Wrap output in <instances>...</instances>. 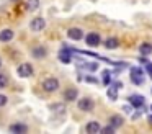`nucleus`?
I'll use <instances>...</instances> for the list:
<instances>
[{
    "instance_id": "f257e3e1",
    "label": "nucleus",
    "mask_w": 152,
    "mask_h": 134,
    "mask_svg": "<svg viewBox=\"0 0 152 134\" xmlns=\"http://www.w3.org/2000/svg\"><path fill=\"white\" fill-rule=\"evenodd\" d=\"M59 78L57 77H46L43 82H41V88H43L46 93H54V92L59 90Z\"/></svg>"
},
{
    "instance_id": "f03ea898",
    "label": "nucleus",
    "mask_w": 152,
    "mask_h": 134,
    "mask_svg": "<svg viewBox=\"0 0 152 134\" xmlns=\"http://www.w3.org/2000/svg\"><path fill=\"white\" fill-rule=\"evenodd\" d=\"M33 74H34V67L30 62H21L17 67V75L20 78H30V77H33Z\"/></svg>"
},
{
    "instance_id": "7ed1b4c3",
    "label": "nucleus",
    "mask_w": 152,
    "mask_h": 134,
    "mask_svg": "<svg viewBox=\"0 0 152 134\" xmlns=\"http://www.w3.org/2000/svg\"><path fill=\"white\" fill-rule=\"evenodd\" d=\"M44 28H46V20L43 16H34L30 21V29L33 33H41Z\"/></svg>"
},
{
    "instance_id": "20e7f679",
    "label": "nucleus",
    "mask_w": 152,
    "mask_h": 134,
    "mask_svg": "<svg viewBox=\"0 0 152 134\" xmlns=\"http://www.w3.org/2000/svg\"><path fill=\"white\" fill-rule=\"evenodd\" d=\"M77 108H79L80 111L90 113V111L95 108V103H93V100H92L90 97H83V98H80V100L77 101Z\"/></svg>"
},
{
    "instance_id": "39448f33",
    "label": "nucleus",
    "mask_w": 152,
    "mask_h": 134,
    "mask_svg": "<svg viewBox=\"0 0 152 134\" xmlns=\"http://www.w3.org/2000/svg\"><path fill=\"white\" fill-rule=\"evenodd\" d=\"M131 82L134 85L144 83V70L141 67H131Z\"/></svg>"
},
{
    "instance_id": "423d86ee",
    "label": "nucleus",
    "mask_w": 152,
    "mask_h": 134,
    "mask_svg": "<svg viewBox=\"0 0 152 134\" xmlns=\"http://www.w3.org/2000/svg\"><path fill=\"white\" fill-rule=\"evenodd\" d=\"M31 56H33L34 59H38V61H43V59H46L48 56V48L43 44H36L31 48Z\"/></svg>"
},
{
    "instance_id": "0eeeda50",
    "label": "nucleus",
    "mask_w": 152,
    "mask_h": 134,
    "mask_svg": "<svg viewBox=\"0 0 152 134\" xmlns=\"http://www.w3.org/2000/svg\"><path fill=\"white\" fill-rule=\"evenodd\" d=\"M72 52H74V49H70V48H67V46H64V48L59 51L57 57H59V61L62 62V64H70V62H72V59H74Z\"/></svg>"
},
{
    "instance_id": "6e6552de",
    "label": "nucleus",
    "mask_w": 152,
    "mask_h": 134,
    "mask_svg": "<svg viewBox=\"0 0 152 134\" xmlns=\"http://www.w3.org/2000/svg\"><path fill=\"white\" fill-rule=\"evenodd\" d=\"M85 44L88 46V48H98L100 44H102V36L98 34V33H88V34L85 36Z\"/></svg>"
},
{
    "instance_id": "1a4fd4ad",
    "label": "nucleus",
    "mask_w": 152,
    "mask_h": 134,
    "mask_svg": "<svg viewBox=\"0 0 152 134\" xmlns=\"http://www.w3.org/2000/svg\"><path fill=\"white\" fill-rule=\"evenodd\" d=\"M8 131H10V133H13V134H25V133H28V131H30V127H28L25 123H20V121H18V123L10 124V126H8Z\"/></svg>"
},
{
    "instance_id": "9d476101",
    "label": "nucleus",
    "mask_w": 152,
    "mask_h": 134,
    "mask_svg": "<svg viewBox=\"0 0 152 134\" xmlns=\"http://www.w3.org/2000/svg\"><path fill=\"white\" fill-rule=\"evenodd\" d=\"M67 36H69L72 41H80V39H83V29L77 28V26H72V28L67 29Z\"/></svg>"
},
{
    "instance_id": "9b49d317",
    "label": "nucleus",
    "mask_w": 152,
    "mask_h": 134,
    "mask_svg": "<svg viewBox=\"0 0 152 134\" xmlns=\"http://www.w3.org/2000/svg\"><path fill=\"white\" fill-rule=\"evenodd\" d=\"M62 97L66 101H75L77 98H79V90H77L75 87H67L66 90H64Z\"/></svg>"
},
{
    "instance_id": "f8f14e48",
    "label": "nucleus",
    "mask_w": 152,
    "mask_h": 134,
    "mask_svg": "<svg viewBox=\"0 0 152 134\" xmlns=\"http://www.w3.org/2000/svg\"><path fill=\"white\" fill-rule=\"evenodd\" d=\"M15 38V31L12 28L0 29V42H10Z\"/></svg>"
},
{
    "instance_id": "ddd939ff",
    "label": "nucleus",
    "mask_w": 152,
    "mask_h": 134,
    "mask_svg": "<svg viewBox=\"0 0 152 134\" xmlns=\"http://www.w3.org/2000/svg\"><path fill=\"white\" fill-rule=\"evenodd\" d=\"M129 103L132 105V108H142L145 103V98L142 95H129Z\"/></svg>"
},
{
    "instance_id": "4468645a",
    "label": "nucleus",
    "mask_w": 152,
    "mask_h": 134,
    "mask_svg": "<svg viewBox=\"0 0 152 134\" xmlns=\"http://www.w3.org/2000/svg\"><path fill=\"white\" fill-rule=\"evenodd\" d=\"M85 131L88 134H98V133H102V126H100L98 121H88L85 126Z\"/></svg>"
},
{
    "instance_id": "2eb2a0df",
    "label": "nucleus",
    "mask_w": 152,
    "mask_h": 134,
    "mask_svg": "<svg viewBox=\"0 0 152 134\" xmlns=\"http://www.w3.org/2000/svg\"><path fill=\"white\" fill-rule=\"evenodd\" d=\"M137 51H139V54L141 56H144V57H147V56H151L152 54V42H141L139 44V48H137Z\"/></svg>"
},
{
    "instance_id": "dca6fc26",
    "label": "nucleus",
    "mask_w": 152,
    "mask_h": 134,
    "mask_svg": "<svg viewBox=\"0 0 152 134\" xmlns=\"http://www.w3.org/2000/svg\"><path fill=\"white\" fill-rule=\"evenodd\" d=\"M49 110H51V113H54V114H64L66 113V105L61 103V101H56V103L49 105Z\"/></svg>"
},
{
    "instance_id": "f3484780",
    "label": "nucleus",
    "mask_w": 152,
    "mask_h": 134,
    "mask_svg": "<svg viewBox=\"0 0 152 134\" xmlns=\"http://www.w3.org/2000/svg\"><path fill=\"white\" fill-rule=\"evenodd\" d=\"M39 5H41L39 0H26V2H25V10H26L28 13H33L39 8Z\"/></svg>"
},
{
    "instance_id": "a211bd4d",
    "label": "nucleus",
    "mask_w": 152,
    "mask_h": 134,
    "mask_svg": "<svg viewBox=\"0 0 152 134\" xmlns=\"http://www.w3.org/2000/svg\"><path fill=\"white\" fill-rule=\"evenodd\" d=\"M108 123L111 124V126H115L116 129H118V127H121L123 124H124V118H123L121 114H113V116H110Z\"/></svg>"
},
{
    "instance_id": "6ab92c4d",
    "label": "nucleus",
    "mask_w": 152,
    "mask_h": 134,
    "mask_svg": "<svg viewBox=\"0 0 152 134\" xmlns=\"http://www.w3.org/2000/svg\"><path fill=\"white\" fill-rule=\"evenodd\" d=\"M79 67L87 69L88 72H95V70H98V64H96V62H83V61H80V62H79Z\"/></svg>"
},
{
    "instance_id": "aec40b11",
    "label": "nucleus",
    "mask_w": 152,
    "mask_h": 134,
    "mask_svg": "<svg viewBox=\"0 0 152 134\" xmlns=\"http://www.w3.org/2000/svg\"><path fill=\"white\" fill-rule=\"evenodd\" d=\"M103 46H105L106 49H116L119 46V41H118V38H108V39H105Z\"/></svg>"
},
{
    "instance_id": "412c9836",
    "label": "nucleus",
    "mask_w": 152,
    "mask_h": 134,
    "mask_svg": "<svg viewBox=\"0 0 152 134\" xmlns=\"http://www.w3.org/2000/svg\"><path fill=\"white\" fill-rule=\"evenodd\" d=\"M106 95H108V98L111 101H116L118 100V88H116L115 85H111V87L108 88V92H106Z\"/></svg>"
},
{
    "instance_id": "4be33fe9",
    "label": "nucleus",
    "mask_w": 152,
    "mask_h": 134,
    "mask_svg": "<svg viewBox=\"0 0 152 134\" xmlns=\"http://www.w3.org/2000/svg\"><path fill=\"white\" fill-rule=\"evenodd\" d=\"M103 83L108 85V87L111 83V72L110 70H103Z\"/></svg>"
},
{
    "instance_id": "5701e85b",
    "label": "nucleus",
    "mask_w": 152,
    "mask_h": 134,
    "mask_svg": "<svg viewBox=\"0 0 152 134\" xmlns=\"http://www.w3.org/2000/svg\"><path fill=\"white\" fill-rule=\"evenodd\" d=\"M8 85V77L5 74H2V72H0V90H2V88H5Z\"/></svg>"
},
{
    "instance_id": "b1692460",
    "label": "nucleus",
    "mask_w": 152,
    "mask_h": 134,
    "mask_svg": "<svg viewBox=\"0 0 152 134\" xmlns=\"http://www.w3.org/2000/svg\"><path fill=\"white\" fill-rule=\"evenodd\" d=\"M7 103H8V97L5 93H0V108L7 106Z\"/></svg>"
},
{
    "instance_id": "393cba45",
    "label": "nucleus",
    "mask_w": 152,
    "mask_h": 134,
    "mask_svg": "<svg viewBox=\"0 0 152 134\" xmlns=\"http://www.w3.org/2000/svg\"><path fill=\"white\" fill-rule=\"evenodd\" d=\"M116 131V127L115 126H111V124H108V126H105V127H102V133H115Z\"/></svg>"
},
{
    "instance_id": "a878e982",
    "label": "nucleus",
    "mask_w": 152,
    "mask_h": 134,
    "mask_svg": "<svg viewBox=\"0 0 152 134\" xmlns=\"http://www.w3.org/2000/svg\"><path fill=\"white\" fill-rule=\"evenodd\" d=\"M85 82H88V83H98V78L92 77V75H85Z\"/></svg>"
},
{
    "instance_id": "bb28decb",
    "label": "nucleus",
    "mask_w": 152,
    "mask_h": 134,
    "mask_svg": "<svg viewBox=\"0 0 152 134\" xmlns=\"http://www.w3.org/2000/svg\"><path fill=\"white\" fill-rule=\"evenodd\" d=\"M145 72H147V75L152 78V64H151V62H147V64H145Z\"/></svg>"
},
{
    "instance_id": "cd10ccee",
    "label": "nucleus",
    "mask_w": 152,
    "mask_h": 134,
    "mask_svg": "<svg viewBox=\"0 0 152 134\" xmlns=\"http://www.w3.org/2000/svg\"><path fill=\"white\" fill-rule=\"evenodd\" d=\"M149 123L152 124V114H149Z\"/></svg>"
},
{
    "instance_id": "c85d7f7f",
    "label": "nucleus",
    "mask_w": 152,
    "mask_h": 134,
    "mask_svg": "<svg viewBox=\"0 0 152 134\" xmlns=\"http://www.w3.org/2000/svg\"><path fill=\"white\" fill-rule=\"evenodd\" d=\"M2 65H4V61H2V57H0V69H2Z\"/></svg>"
},
{
    "instance_id": "c756f323",
    "label": "nucleus",
    "mask_w": 152,
    "mask_h": 134,
    "mask_svg": "<svg viewBox=\"0 0 152 134\" xmlns=\"http://www.w3.org/2000/svg\"><path fill=\"white\" fill-rule=\"evenodd\" d=\"M151 110H152V106H151Z\"/></svg>"
}]
</instances>
